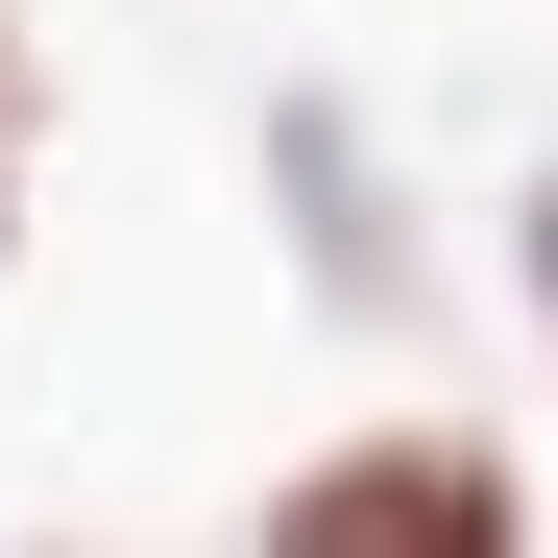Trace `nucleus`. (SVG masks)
I'll return each instance as SVG.
<instances>
[{
  "label": "nucleus",
  "instance_id": "obj_5",
  "mask_svg": "<svg viewBox=\"0 0 558 558\" xmlns=\"http://www.w3.org/2000/svg\"><path fill=\"white\" fill-rule=\"evenodd\" d=\"M25 558H98V534H25Z\"/></svg>",
  "mask_w": 558,
  "mask_h": 558
},
{
  "label": "nucleus",
  "instance_id": "obj_3",
  "mask_svg": "<svg viewBox=\"0 0 558 558\" xmlns=\"http://www.w3.org/2000/svg\"><path fill=\"white\" fill-rule=\"evenodd\" d=\"M0 267H25V25H0Z\"/></svg>",
  "mask_w": 558,
  "mask_h": 558
},
{
  "label": "nucleus",
  "instance_id": "obj_2",
  "mask_svg": "<svg viewBox=\"0 0 558 558\" xmlns=\"http://www.w3.org/2000/svg\"><path fill=\"white\" fill-rule=\"evenodd\" d=\"M267 195H292V267L340 316H413L437 292V243H413V195H389V146H364L340 98H267Z\"/></svg>",
  "mask_w": 558,
  "mask_h": 558
},
{
  "label": "nucleus",
  "instance_id": "obj_1",
  "mask_svg": "<svg viewBox=\"0 0 558 558\" xmlns=\"http://www.w3.org/2000/svg\"><path fill=\"white\" fill-rule=\"evenodd\" d=\"M243 558H534V461L486 413H364L316 461H267Z\"/></svg>",
  "mask_w": 558,
  "mask_h": 558
},
{
  "label": "nucleus",
  "instance_id": "obj_4",
  "mask_svg": "<svg viewBox=\"0 0 558 558\" xmlns=\"http://www.w3.org/2000/svg\"><path fill=\"white\" fill-rule=\"evenodd\" d=\"M510 267H534V316H558V170H534V243H510Z\"/></svg>",
  "mask_w": 558,
  "mask_h": 558
}]
</instances>
